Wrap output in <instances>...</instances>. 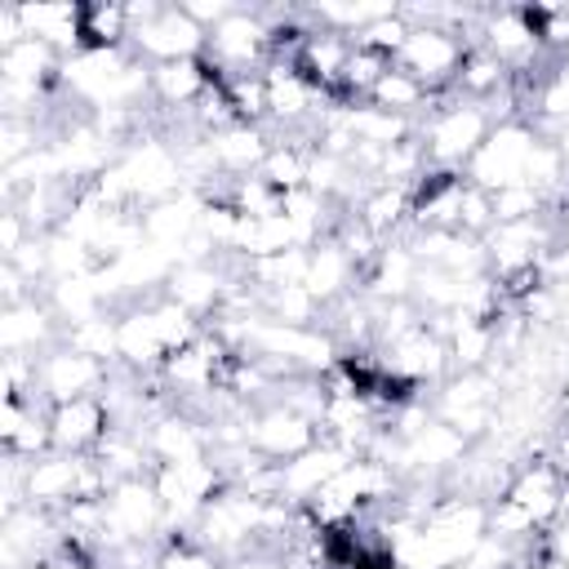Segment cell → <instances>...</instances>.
Returning a JSON list of instances; mask_svg holds the SVG:
<instances>
[{"label": "cell", "mask_w": 569, "mask_h": 569, "mask_svg": "<svg viewBox=\"0 0 569 569\" xmlns=\"http://www.w3.org/2000/svg\"><path fill=\"white\" fill-rule=\"evenodd\" d=\"M262 316L276 320V325H298V329H311L325 307L316 302V293L307 284H280V289H267L262 293Z\"/></svg>", "instance_id": "603a6c76"}, {"label": "cell", "mask_w": 569, "mask_h": 569, "mask_svg": "<svg viewBox=\"0 0 569 569\" xmlns=\"http://www.w3.org/2000/svg\"><path fill=\"white\" fill-rule=\"evenodd\" d=\"M409 31H413V22L396 9V13H387V18H378V22H369L351 44H365V49H373V53H382V58H391L396 62V53L405 49V40H409Z\"/></svg>", "instance_id": "484cf974"}, {"label": "cell", "mask_w": 569, "mask_h": 569, "mask_svg": "<svg viewBox=\"0 0 569 569\" xmlns=\"http://www.w3.org/2000/svg\"><path fill=\"white\" fill-rule=\"evenodd\" d=\"M556 409H560V418H569V382L560 387V400H556Z\"/></svg>", "instance_id": "4dcf8cb0"}, {"label": "cell", "mask_w": 569, "mask_h": 569, "mask_svg": "<svg viewBox=\"0 0 569 569\" xmlns=\"http://www.w3.org/2000/svg\"><path fill=\"white\" fill-rule=\"evenodd\" d=\"M222 293H227V280H222V271L213 262H182L169 276V289H164V298L178 302L182 311H191L196 320H204L222 302Z\"/></svg>", "instance_id": "ac0fdd59"}, {"label": "cell", "mask_w": 569, "mask_h": 569, "mask_svg": "<svg viewBox=\"0 0 569 569\" xmlns=\"http://www.w3.org/2000/svg\"><path fill=\"white\" fill-rule=\"evenodd\" d=\"M489 204H493V227H502V222H533V218L551 213V200L533 182L498 187V191H489Z\"/></svg>", "instance_id": "cb8c5ba5"}, {"label": "cell", "mask_w": 569, "mask_h": 569, "mask_svg": "<svg viewBox=\"0 0 569 569\" xmlns=\"http://www.w3.org/2000/svg\"><path fill=\"white\" fill-rule=\"evenodd\" d=\"M360 453H351L347 445H338V440H316L307 453H298V458H289V462H280V493H284V502H293V507H302V502H311L342 467H351Z\"/></svg>", "instance_id": "30bf717a"}, {"label": "cell", "mask_w": 569, "mask_h": 569, "mask_svg": "<svg viewBox=\"0 0 569 569\" xmlns=\"http://www.w3.org/2000/svg\"><path fill=\"white\" fill-rule=\"evenodd\" d=\"M204 142H209L218 178H249L262 169V160L271 151V138L262 124H227L222 133H213Z\"/></svg>", "instance_id": "2e32d148"}, {"label": "cell", "mask_w": 569, "mask_h": 569, "mask_svg": "<svg viewBox=\"0 0 569 569\" xmlns=\"http://www.w3.org/2000/svg\"><path fill=\"white\" fill-rule=\"evenodd\" d=\"M147 453L156 467H187V462H204L213 453L209 445V431H200L196 418L187 413H160V418H147Z\"/></svg>", "instance_id": "7c38bea8"}, {"label": "cell", "mask_w": 569, "mask_h": 569, "mask_svg": "<svg viewBox=\"0 0 569 569\" xmlns=\"http://www.w3.org/2000/svg\"><path fill=\"white\" fill-rule=\"evenodd\" d=\"M129 49V9L116 0L80 4V53Z\"/></svg>", "instance_id": "44dd1931"}, {"label": "cell", "mask_w": 569, "mask_h": 569, "mask_svg": "<svg viewBox=\"0 0 569 569\" xmlns=\"http://www.w3.org/2000/svg\"><path fill=\"white\" fill-rule=\"evenodd\" d=\"M307 169H311V147H307V142H271V151H267L258 178H262L271 191L293 196V191L307 187Z\"/></svg>", "instance_id": "7402d4cb"}, {"label": "cell", "mask_w": 569, "mask_h": 569, "mask_svg": "<svg viewBox=\"0 0 569 569\" xmlns=\"http://www.w3.org/2000/svg\"><path fill=\"white\" fill-rule=\"evenodd\" d=\"M80 480H84V458L49 449L44 458L27 462L22 498H27V507H40V511H67L80 498Z\"/></svg>", "instance_id": "8fae6325"}, {"label": "cell", "mask_w": 569, "mask_h": 569, "mask_svg": "<svg viewBox=\"0 0 569 569\" xmlns=\"http://www.w3.org/2000/svg\"><path fill=\"white\" fill-rule=\"evenodd\" d=\"M458 231L462 236H476V240H485L489 231H493V204H489V191H480V187H462V204H458Z\"/></svg>", "instance_id": "4316f807"}, {"label": "cell", "mask_w": 569, "mask_h": 569, "mask_svg": "<svg viewBox=\"0 0 569 569\" xmlns=\"http://www.w3.org/2000/svg\"><path fill=\"white\" fill-rule=\"evenodd\" d=\"M493 400H498V382L485 373V369H471V373H449L436 396H431V413L445 418L453 431H462L467 440H480L489 436L493 427Z\"/></svg>", "instance_id": "52a82bcc"}, {"label": "cell", "mask_w": 569, "mask_h": 569, "mask_svg": "<svg viewBox=\"0 0 569 569\" xmlns=\"http://www.w3.org/2000/svg\"><path fill=\"white\" fill-rule=\"evenodd\" d=\"M262 80H267V120H276L280 129H298V124H320L316 120V102H325L298 71H293V62H267V71H262Z\"/></svg>", "instance_id": "4fadbf2b"}, {"label": "cell", "mask_w": 569, "mask_h": 569, "mask_svg": "<svg viewBox=\"0 0 569 569\" xmlns=\"http://www.w3.org/2000/svg\"><path fill=\"white\" fill-rule=\"evenodd\" d=\"M409 213H413V187H400V182H373L356 200V218L378 240H387L391 231H400L409 222Z\"/></svg>", "instance_id": "d6986e66"}, {"label": "cell", "mask_w": 569, "mask_h": 569, "mask_svg": "<svg viewBox=\"0 0 569 569\" xmlns=\"http://www.w3.org/2000/svg\"><path fill=\"white\" fill-rule=\"evenodd\" d=\"M164 529V502L147 480H120L107 498H102V538H111L116 547H147L156 533Z\"/></svg>", "instance_id": "277c9868"}, {"label": "cell", "mask_w": 569, "mask_h": 569, "mask_svg": "<svg viewBox=\"0 0 569 569\" xmlns=\"http://www.w3.org/2000/svg\"><path fill=\"white\" fill-rule=\"evenodd\" d=\"M58 342H62V329H58V316H53L49 302L27 298V302L4 307V320H0V347H4V356H31L36 360L40 351H49Z\"/></svg>", "instance_id": "5bb4252c"}, {"label": "cell", "mask_w": 569, "mask_h": 569, "mask_svg": "<svg viewBox=\"0 0 569 569\" xmlns=\"http://www.w3.org/2000/svg\"><path fill=\"white\" fill-rule=\"evenodd\" d=\"M462 36L449 31V27H436V22H413L405 49L396 53V67L409 71L422 89L431 93H453V80H458V67H462Z\"/></svg>", "instance_id": "8992f818"}, {"label": "cell", "mask_w": 569, "mask_h": 569, "mask_svg": "<svg viewBox=\"0 0 569 569\" xmlns=\"http://www.w3.org/2000/svg\"><path fill=\"white\" fill-rule=\"evenodd\" d=\"M62 76V58L44 40H22L13 49H0V80L18 89H44L49 80Z\"/></svg>", "instance_id": "ffe728a7"}, {"label": "cell", "mask_w": 569, "mask_h": 569, "mask_svg": "<svg viewBox=\"0 0 569 569\" xmlns=\"http://www.w3.org/2000/svg\"><path fill=\"white\" fill-rule=\"evenodd\" d=\"M156 569H227V560L209 551L191 529H178V533H164L156 551Z\"/></svg>", "instance_id": "d4e9b609"}, {"label": "cell", "mask_w": 569, "mask_h": 569, "mask_svg": "<svg viewBox=\"0 0 569 569\" xmlns=\"http://www.w3.org/2000/svg\"><path fill=\"white\" fill-rule=\"evenodd\" d=\"M151 71V98L160 107H196L213 84H222L218 67L200 53V58H182V62H160V67H147Z\"/></svg>", "instance_id": "9a60e30c"}, {"label": "cell", "mask_w": 569, "mask_h": 569, "mask_svg": "<svg viewBox=\"0 0 569 569\" xmlns=\"http://www.w3.org/2000/svg\"><path fill=\"white\" fill-rule=\"evenodd\" d=\"M489 129H493V116L485 102H467V98L449 93L427 120H418V142H422L431 169L467 173V164L480 151V142L489 138Z\"/></svg>", "instance_id": "6da1fadb"}, {"label": "cell", "mask_w": 569, "mask_h": 569, "mask_svg": "<svg viewBox=\"0 0 569 569\" xmlns=\"http://www.w3.org/2000/svg\"><path fill=\"white\" fill-rule=\"evenodd\" d=\"M453 569H516V547L511 542H498V538H480Z\"/></svg>", "instance_id": "83f0119b"}, {"label": "cell", "mask_w": 569, "mask_h": 569, "mask_svg": "<svg viewBox=\"0 0 569 569\" xmlns=\"http://www.w3.org/2000/svg\"><path fill=\"white\" fill-rule=\"evenodd\" d=\"M107 382H111V365L67 347V342H58V347L36 356V396L49 409L67 405V400H80V396H102Z\"/></svg>", "instance_id": "5b68a950"}, {"label": "cell", "mask_w": 569, "mask_h": 569, "mask_svg": "<svg viewBox=\"0 0 569 569\" xmlns=\"http://www.w3.org/2000/svg\"><path fill=\"white\" fill-rule=\"evenodd\" d=\"M227 569H284V560L280 556H240Z\"/></svg>", "instance_id": "f1b7e54d"}, {"label": "cell", "mask_w": 569, "mask_h": 569, "mask_svg": "<svg viewBox=\"0 0 569 569\" xmlns=\"http://www.w3.org/2000/svg\"><path fill=\"white\" fill-rule=\"evenodd\" d=\"M356 276H360L356 262L347 258V249H342L333 236L307 244V276H302V284L316 293V302H320L325 311L351 293V280H356Z\"/></svg>", "instance_id": "e0dca14e"}, {"label": "cell", "mask_w": 569, "mask_h": 569, "mask_svg": "<svg viewBox=\"0 0 569 569\" xmlns=\"http://www.w3.org/2000/svg\"><path fill=\"white\" fill-rule=\"evenodd\" d=\"M551 142H556V151H560V160H565V173H569V129H560Z\"/></svg>", "instance_id": "f546056e"}, {"label": "cell", "mask_w": 569, "mask_h": 569, "mask_svg": "<svg viewBox=\"0 0 569 569\" xmlns=\"http://www.w3.org/2000/svg\"><path fill=\"white\" fill-rule=\"evenodd\" d=\"M129 9V49L133 58H147L151 67L160 62H182L200 58L209 31L196 27L182 4H124Z\"/></svg>", "instance_id": "7a4b0ae2"}, {"label": "cell", "mask_w": 569, "mask_h": 569, "mask_svg": "<svg viewBox=\"0 0 569 569\" xmlns=\"http://www.w3.org/2000/svg\"><path fill=\"white\" fill-rule=\"evenodd\" d=\"M111 431H116V418L107 409V396H80V400L49 409V436H53L58 453L89 458Z\"/></svg>", "instance_id": "9c48e42d"}, {"label": "cell", "mask_w": 569, "mask_h": 569, "mask_svg": "<svg viewBox=\"0 0 569 569\" xmlns=\"http://www.w3.org/2000/svg\"><path fill=\"white\" fill-rule=\"evenodd\" d=\"M316 440H320V422L293 405L267 400L249 418V449L267 462H289V458L307 453Z\"/></svg>", "instance_id": "ba28073f"}, {"label": "cell", "mask_w": 569, "mask_h": 569, "mask_svg": "<svg viewBox=\"0 0 569 569\" xmlns=\"http://www.w3.org/2000/svg\"><path fill=\"white\" fill-rule=\"evenodd\" d=\"M547 133L533 129V120H507V124H493L489 138L480 142V151L471 156L467 164V182L480 187V191H498V187H511V182H529V164H533V151Z\"/></svg>", "instance_id": "3957f363"}]
</instances>
